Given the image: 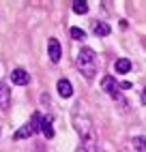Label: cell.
<instances>
[{"label":"cell","instance_id":"6da1fadb","mask_svg":"<svg viewBox=\"0 0 146 152\" xmlns=\"http://www.w3.org/2000/svg\"><path fill=\"white\" fill-rule=\"evenodd\" d=\"M75 64H77L80 73L84 75L86 79H92V77H95V73H97V54H95V49L82 47L80 52H77Z\"/></svg>","mask_w":146,"mask_h":152},{"label":"cell","instance_id":"7a4b0ae2","mask_svg":"<svg viewBox=\"0 0 146 152\" xmlns=\"http://www.w3.org/2000/svg\"><path fill=\"white\" fill-rule=\"evenodd\" d=\"M73 126H75L77 135L82 137V141H92L95 139V126H92V120L86 114L75 111V114H73Z\"/></svg>","mask_w":146,"mask_h":152},{"label":"cell","instance_id":"3957f363","mask_svg":"<svg viewBox=\"0 0 146 152\" xmlns=\"http://www.w3.org/2000/svg\"><path fill=\"white\" fill-rule=\"evenodd\" d=\"M101 88L105 90V92H108L114 101H118L122 107H127V101H125V99H122V94L118 92V84H116V79H114L112 75H105V77L101 79Z\"/></svg>","mask_w":146,"mask_h":152},{"label":"cell","instance_id":"277c9868","mask_svg":"<svg viewBox=\"0 0 146 152\" xmlns=\"http://www.w3.org/2000/svg\"><path fill=\"white\" fill-rule=\"evenodd\" d=\"M47 56L52 62H60V56H62V49H60V43H58V39L52 37L49 41H47Z\"/></svg>","mask_w":146,"mask_h":152},{"label":"cell","instance_id":"5b68a950","mask_svg":"<svg viewBox=\"0 0 146 152\" xmlns=\"http://www.w3.org/2000/svg\"><path fill=\"white\" fill-rule=\"evenodd\" d=\"M56 90H58V94H60L62 99H71V96H73V86H71V82H69L67 77H60V79H58Z\"/></svg>","mask_w":146,"mask_h":152},{"label":"cell","instance_id":"8992f818","mask_svg":"<svg viewBox=\"0 0 146 152\" xmlns=\"http://www.w3.org/2000/svg\"><path fill=\"white\" fill-rule=\"evenodd\" d=\"M11 82H13L15 86H26V84L30 82V75L26 73L24 69H13V71H11Z\"/></svg>","mask_w":146,"mask_h":152},{"label":"cell","instance_id":"52a82bcc","mask_svg":"<svg viewBox=\"0 0 146 152\" xmlns=\"http://www.w3.org/2000/svg\"><path fill=\"white\" fill-rule=\"evenodd\" d=\"M9 105H11V90H9V86H7V84L0 82V109L7 111V109H9Z\"/></svg>","mask_w":146,"mask_h":152},{"label":"cell","instance_id":"ba28073f","mask_svg":"<svg viewBox=\"0 0 146 152\" xmlns=\"http://www.w3.org/2000/svg\"><path fill=\"white\" fill-rule=\"evenodd\" d=\"M32 126H30V122H26L22 129H17L15 133H13V141H22V139H28V137H32Z\"/></svg>","mask_w":146,"mask_h":152},{"label":"cell","instance_id":"9c48e42d","mask_svg":"<svg viewBox=\"0 0 146 152\" xmlns=\"http://www.w3.org/2000/svg\"><path fill=\"white\" fill-rule=\"evenodd\" d=\"M114 71H116L118 75H127L131 71V60L129 58H118L116 62H114Z\"/></svg>","mask_w":146,"mask_h":152},{"label":"cell","instance_id":"30bf717a","mask_svg":"<svg viewBox=\"0 0 146 152\" xmlns=\"http://www.w3.org/2000/svg\"><path fill=\"white\" fill-rule=\"evenodd\" d=\"M92 32L97 37H108L112 32V28H110L108 22H92Z\"/></svg>","mask_w":146,"mask_h":152},{"label":"cell","instance_id":"8fae6325","mask_svg":"<svg viewBox=\"0 0 146 152\" xmlns=\"http://www.w3.org/2000/svg\"><path fill=\"white\" fill-rule=\"evenodd\" d=\"M41 133H43L47 139L54 137V126H52V118H43V122H41Z\"/></svg>","mask_w":146,"mask_h":152},{"label":"cell","instance_id":"7c38bea8","mask_svg":"<svg viewBox=\"0 0 146 152\" xmlns=\"http://www.w3.org/2000/svg\"><path fill=\"white\" fill-rule=\"evenodd\" d=\"M41 122H43V116H41L39 111H35L32 118H30V126H32V133H39V131H41Z\"/></svg>","mask_w":146,"mask_h":152},{"label":"cell","instance_id":"4fadbf2b","mask_svg":"<svg viewBox=\"0 0 146 152\" xmlns=\"http://www.w3.org/2000/svg\"><path fill=\"white\" fill-rule=\"evenodd\" d=\"M73 11L77 15H86L88 13V2L86 0H75V2H73Z\"/></svg>","mask_w":146,"mask_h":152},{"label":"cell","instance_id":"5bb4252c","mask_svg":"<svg viewBox=\"0 0 146 152\" xmlns=\"http://www.w3.org/2000/svg\"><path fill=\"white\" fill-rule=\"evenodd\" d=\"M131 144H133V148L138 150V152H146V137H144V135L133 137V139H131Z\"/></svg>","mask_w":146,"mask_h":152},{"label":"cell","instance_id":"9a60e30c","mask_svg":"<svg viewBox=\"0 0 146 152\" xmlns=\"http://www.w3.org/2000/svg\"><path fill=\"white\" fill-rule=\"evenodd\" d=\"M71 39H75V41H84V39H86V32H84L82 28L73 26V28H71Z\"/></svg>","mask_w":146,"mask_h":152},{"label":"cell","instance_id":"2e32d148","mask_svg":"<svg viewBox=\"0 0 146 152\" xmlns=\"http://www.w3.org/2000/svg\"><path fill=\"white\" fill-rule=\"evenodd\" d=\"M140 103L146 105V88H142V92H140Z\"/></svg>","mask_w":146,"mask_h":152},{"label":"cell","instance_id":"e0dca14e","mask_svg":"<svg viewBox=\"0 0 146 152\" xmlns=\"http://www.w3.org/2000/svg\"><path fill=\"white\" fill-rule=\"evenodd\" d=\"M75 152H88V150H86V148H84V146H80V148H77V150H75Z\"/></svg>","mask_w":146,"mask_h":152},{"label":"cell","instance_id":"ac0fdd59","mask_svg":"<svg viewBox=\"0 0 146 152\" xmlns=\"http://www.w3.org/2000/svg\"><path fill=\"white\" fill-rule=\"evenodd\" d=\"M0 133H2V129H0Z\"/></svg>","mask_w":146,"mask_h":152}]
</instances>
